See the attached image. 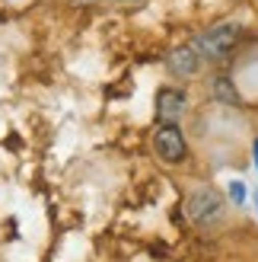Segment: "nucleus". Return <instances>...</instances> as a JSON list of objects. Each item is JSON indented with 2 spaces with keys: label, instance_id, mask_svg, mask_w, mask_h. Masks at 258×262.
<instances>
[{
  "label": "nucleus",
  "instance_id": "nucleus-3",
  "mask_svg": "<svg viewBox=\"0 0 258 262\" xmlns=\"http://www.w3.org/2000/svg\"><path fill=\"white\" fill-rule=\"evenodd\" d=\"M223 211V199L217 189H195L188 195V217L195 221V224H214L217 217Z\"/></svg>",
  "mask_w": 258,
  "mask_h": 262
},
{
  "label": "nucleus",
  "instance_id": "nucleus-6",
  "mask_svg": "<svg viewBox=\"0 0 258 262\" xmlns=\"http://www.w3.org/2000/svg\"><path fill=\"white\" fill-rule=\"evenodd\" d=\"M211 90H214V96L217 99H220V102H229V106H239V93H236V90H233V83H229L226 80V77H217V80L211 83Z\"/></svg>",
  "mask_w": 258,
  "mask_h": 262
},
{
  "label": "nucleus",
  "instance_id": "nucleus-1",
  "mask_svg": "<svg viewBox=\"0 0 258 262\" xmlns=\"http://www.w3.org/2000/svg\"><path fill=\"white\" fill-rule=\"evenodd\" d=\"M239 35H242V26L236 19H226V23H217L211 29H204L198 35V55L201 58H211V61H223L233 55V48L239 45Z\"/></svg>",
  "mask_w": 258,
  "mask_h": 262
},
{
  "label": "nucleus",
  "instance_id": "nucleus-2",
  "mask_svg": "<svg viewBox=\"0 0 258 262\" xmlns=\"http://www.w3.org/2000/svg\"><path fill=\"white\" fill-rule=\"evenodd\" d=\"M153 150L163 163H182L185 154H188V144L185 135L175 122H163L157 131H153Z\"/></svg>",
  "mask_w": 258,
  "mask_h": 262
},
{
  "label": "nucleus",
  "instance_id": "nucleus-5",
  "mask_svg": "<svg viewBox=\"0 0 258 262\" xmlns=\"http://www.w3.org/2000/svg\"><path fill=\"white\" fill-rule=\"evenodd\" d=\"M157 112H160L163 122H175L185 112V93L175 86H163L157 93Z\"/></svg>",
  "mask_w": 258,
  "mask_h": 262
},
{
  "label": "nucleus",
  "instance_id": "nucleus-9",
  "mask_svg": "<svg viewBox=\"0 0 258 262\" xmlns=\"http://www.w3.org/2000/svg\"><path fill=\"white\" fill-rule=\"evenodd\" d=\"M118 4H134V0H118Z\"/></svg>",
  "mask_w": 258,
  "mask_h": 262
},
{
  "label": "nucleus",
  "instance_id": "nucleus-8",
  "mask_svg": "<svg viewBox=\"0 0 258 262\" xmlns=\"http://www.w3.org/2000/svg\"><path fill=\"white\" fill-rule=\"evenodd\" d=\"M255 166H258V141H255Z\"/></svg>",
  "mask_w": 258,
  "mask_h": 262
},
{
  "label": "nucleus",
  "instance_id": "nucleus-4",
  "mask_svg": "<svg viewBox=\"0 0 258 262\" xmlns=\"http://www.w3.org/2000/svg\"><path fill=\"white\" fill-rule=\"evenodd\" d=\"M201 68V55L195 45H178L166 55V71H169L175 80H191Z\"/></svg>",
  "mask_w": 258,
  "mask_h": 262
},
{
  "label": "nucleus",
  "instance_id": "nucleus-7",
  "mask_svg": "<svg viewBox=\"0 0 258 262\" xmlns=\"http://www.w3.org/2000/svg\"><path fill=\"white\" fill-rule=\"evenodd\" d=\"M229 195H233V202H246V186H242V182H233V186H229Z\"/></svg>",
  "mask_w": 258,
  "mask_h": 262
}]
</instances>
